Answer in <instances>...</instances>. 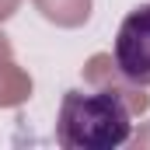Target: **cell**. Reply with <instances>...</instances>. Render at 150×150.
<instances>
[{
  "label": "cell",
  "instance_id": "obj_2",
  "mask_svg": "<svg viewBox=\"0 0 150 150\" xmlns=\"http://www.w3.org/2000/svg\"><path fill=\"white\" fill-rule=\"evenodd\" d=\"M115 67L133 84L150 87V4L129 11L115 35Z\"/></svg>",
  "mask_w": 150,
  "mask_h": 150
},
{
  "label": "cell",
  "instance_id": "obj_1",
  "mask_svg": "<svg viewBox=\"0 0 150 150\" xmlns=\"http://www.w3.org/2000/svg\"><path fill=\"white\" fill-rule=\"evenodd\" d=\"M133 133L126 101L115 91H67L56 115V140L67 150H112Z\"/></svg>",
  "mask_w": 150,
  "mask_h": 150
}]
</instances>
